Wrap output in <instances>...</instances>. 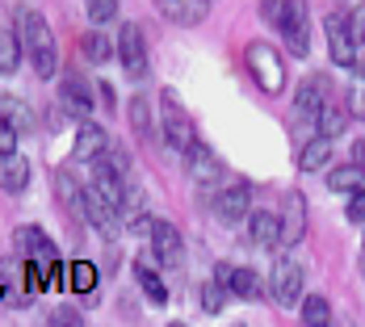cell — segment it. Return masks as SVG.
<instances>
[{"instance_id": "cell-1", "label": "cell", "mask_w": 365, "mask_h": 327, "mask_svg": "<svg viewBox=\"0 0 365 327\" xmlns=\"http://www.w3.org/2000/svg\"><path fill=\"white\" fill-rule=\"evenodd\" d=\"M260 17L286 38L290 55L302 59V55L311 51V13H307L302 0H264V4H260Z\"/></svg>"}, {"instance_id": "cell-2", "label": "cell", "mask_w": 365, "mask_h": 327, "mask_svg": "<svg viewBox=\"0 0 365 327\" xmlns=\"http://www.w3.org/2000/svg\"><path fill=\"white\" fill-rule=\"evenodd\" d=\"M21 42H26V55L34 63V76L51 80L55 68H59V51H55V34H51L46 17L34 13V9H21Z\"/></svg>"}, {"instance_id": "cell-3", "label": "cell", "mask_w": 365, "mask_h": 327, "mask_svg": "<svg viewBox=\"0 0 365 327\" xmlns=\"http://www.w3.org/2000/svg\"><path fill=\"white\" fill-rule=\"evenodd\" d=\"M244 59H248V72H252V80L264 93H282V88H286V59H282L277 46H269V42H248Z\"/></svg>"}, {"instance_id": "cell-4", "label": "cell", "mask_w": 365, "mask_h": 327, "mask_svg": "<svg viewBox=\"0 0 365 327\" xmlns=\"http://www.w3.org/2000/svg\"><path fill=\"white\" fill-rule=\"evenodd\" d=\"M160 126H164V143L173 147V151H189V147L197 143V135H193V122H189V113H185L181 97L173 93V88H164L160 93Z\"/></svg>"}, {"instance_id": "cell-5", "label": "cell", "mask_w": 365, "mask_h": 327, "mask_svg": "<svg viewBox=\"0 0 365 327\" xmlns=\"http://www.w3.org/2000/svg\"><path fill=\"white\" fill-rule=\"evenodd\" d=\"M84 222H88L106 244H113V239L122 235V214H118V206H113L110 197H101L93 185L84 189Z\"/></svg>"}, {"instance_id": "cell-6", "label": "cell", "mask_w": 365, "mask_h": 327, "mask_svg": "<svg viewBox=\"0 0 365 327\" xmlns=\"http://www.w3.org/2000/svg\"><path fill=\"white\" fill-rule=\"evenodd\" d=\"M118 59H122L126 80H143L147 76V42H143V30L135 21H126L118 30Z\"/></svg>"}, {"instance_id": "cell-7", "label": "cell", "mask_w": 365, "mask_h": 327, "mask_svg": "<svg viewBox=\"0 0 365 327\" xmlns=\"http://www.w3.org/2000/svg\"><path fill=\"white\" fill-rule=\"evenodd\" d=\"M331 101V76L328 72H311L302 84H298V97H294V109H298V118H319V109Z\"/></svg>"}, {"instance_id": "cell-8", "label": "cell", "mask_w": 365, "mask_h": 327, "mask_svg": "<svg viewBox=\"0 0 365 327\" xmlns=\"http://www.w3.org/2000/svg\"><path fill=\"white\" fill-rule=\"evenodd\" d=\"M307 239V197L290 189L282 197V248H298Z\"/></svg>"}, {"instance_id": "cell-9", "label": "cell", "mask_w": 365, "mask_h": 327, "mask_svg": "<svg viewBox=\"0 0 365 327\" xmlns=\"http://www.w3.org/2000/svg\"><path fill=\"white\" fill-rule=\"evenodd\" d=\"M324 30H328L331 63H340V68H353V63H357V42H353V34H349V17L328 13V17H324Z\"/></svg>"}, {"instance_id": "cell-10", "label": "cell", "mask_w": 365, "mask_h": 327, "mask_svg": "<svg viewBox=\"0 0 365 327\" xmlns=\"http://www.w3.org/2000/svg\"><path fill=\"white\" fill-rule=\"evenodd\" d=\"M269 294L277 306H294L302 298V269L294 260H277L273 264V277H269Z\"/></svg>"}, {"instance_id": "cell-11", "label": "cell", "mask_w": 365, "mask_h": 327, "mask_svg": "<svg viewBox=\"0 0 365 327\" xmlns=\"http://www.w3.org/2000/svg\"><path fill=\"white\" fill-rule=\"evenodd\" d=\"M151 248H155V260H160V264H173V269H177L185 260V239L173 222H160V218L151 222Z\"/></svg>"}, {"instance_id": "cell-12", "label": "cell", "mask_w": 365, "mask_h": 327, "mask_svg": "<svg viewBox=\"0 0 365 327\" xmlns=\"http://www.w3.org/2000/svg\"><path fill=\"white\" fill-rule=\"evenodd\" d=\"M13 248L21 256H30V260H46V264L55 260V244L46 239L42 227H17V231H13Z\"/></svg>"}, {"instance_id": "cell-13", "label": "cell", "mask_w": 365, "mask_h": 327, "mask_svg": "<svg viewBox=\"0 0 365 327\" xmlns=\"http://www.w3.org/2000/svg\"><path fill=\"white\" fill-rule=\"evenodd\" d=\"M155 9H160L173 26H202L210 0H155Z\"/></svg>"}, {"instance_id": "cell-14", "label": "cell", "mask_w": 365, "mask_h": 327, "mask_svg": "<svg viewBox=\"0 0 365 327\" xmlns=\"http://www.w3.org/2000/svg\"><path fill=\"white\" fill-rule=\"evenodd\" d=\"M26 185H30V160L21 151L0 155V189L4 193H26Z\"/></svg>"}, {"instance_id": "cell-15", "label": "cell", "mask_w": 365, "mask_h": 327, "mask_svg": "<svg viewBox=\"0 0 365 327\" xmlns=\"http://www.w3.org/2000/svg\"><path fill=\"white\" fill-rule=\"evenodd\" d=\"M248 239L256 248H277L282 244V214H269V210L248 214Z\"/></svg>"}, {"instance_id": "cell-16", "label": "cell", "mask_w": 365, "mask_h": 327, "mask_svg": "<svg viewBox=\"0 0 365 327\" xmlns=\"http://www.w3.org/2000/svg\"><path fill=\"white\" fill-rule=\"evenodd\" d=\"M0 118H4L17 135L38 130V118H34V109H30V101H21V97H13V93H0Z\"/></svg>"}, {"instance_id": "cell-17", "label": "cell", "mask_w": 365, "mask_h": 327, "mask_svg": "<svg viewBox=\"0 0 365 327\" xmlns=\"http://www.w3.org/2000/svg\"><path fill=\"white\" fill-rule=\"evenodd\" d=\"M248 185H227L222 193H215V214L222 222H240V218L248 214Z\"/></svg>"}, {"instance_id": "cell-18", "label": "cell", "mask_w": 365, "mask_h": 327, "mask_svg": "<svg viewBox=\"0 0 365 327\" xmlns=\"http://www.w3.org/2000/svg\"><path fill=\"white\" fill-rule=\"evenodd\" d=\"M185 168H189V177L197 185H215L219 181V160H215V151L202 143H193L185 151Z\"/></svg>"}, {"instance_id": "cell-19", "label": "cell", "mask_w": 365, "mask_h": 327, "mask_svg": "<svg viewBox=\"0 0 365 327\" xmlns=\"http://www.w3.org/2000/svg\"><path fill=\"white\" fill-rule=\"evenodd\" d=\"M215 277H222V281H227V290L235 294V298H244V302L260 298V277H256L252 269H231V264H219V269H215Z\"/></svg>"}, {"instance_id": "cell-20", "label": "cell", "mask_w": 365, "mask_h": 327, "mask_svg": "<svg viewBox=\"0 0 365 327\" xmlns=\"http://www.w3.org/2000/svg\"><path fill=\"white\" fill-rule=\"evenodd\" d=\"M106 147H110L106 126H97V122H80V130H76V160H88V164H93Z\"/></svg>"}, {"instance_id": "cell-21", "label": "cell", "mask_w": 365, "mask_h": 327, "mask_svg": "<svg viewBox=\"0 0 365 327\" xmlns=\"http://www.w3.org/2000/svg\"><path fill=\"white\" fill-rule=\"evenodd\" d=\"M328 160H331V139L328 135H315V139H307V143L298 147V168H302V172H319Z\"/></svg>"}, {"instance_id": "cell-22", "label": "cell", "mask_w": 365, "mask_h": 327, "mask_svg": "<svg viewBox=\"0 0 365 327\" xmlns=\"http://www.w3.org/2000/svg\"><path fill=\"white\" fill-rule=\"evenodd\" d=\"M26 59V42L13 30H0V76H13Z\"/></svg>"}, {"instance_id": "cell-23", "label": "cell", "mask_w": 365, "mask_h": 327, "mask_svg": "<svg viewBox=\"0 0 365 327\" xmlns=\"http://www.w3.org/2000/svg\"><path fill=\"white\" fill-rule=\"evenodd\" d=\"M63 101H68L72 113H80V118L93 113V88H88V80H80V72L63 80Z\"/></svg>"}, {"instance_id": "cell-24", "label": "cell", "mask_w": 365, "mask_h": 327, "mask_svg": "<svg viewBox=\"0 0 365 327\" xmlns=\"http://www.w3.org/2000/svg\"><path fill=\"white\" fill-rule=\"evenodd\" d=\"M55 189H59V202H63L76 218H84V189H80V181H76L68 168L55 172Z\"/></svg>"}, {"instance_id": "cell-25", "label": "cell", "mask_w": 365, "mask_h": 327, "mask_svg": "<svg viewBox=\"0 0 365 327\" xmlns=\"http://www.w3.org/2000/svg\"><path fill=\"white\" fill-rule=\"evenodd\" d=\"M349 118H353V113H349V105H324L319 109V118H315V122H319V135H328V139H340V135H344V130H349Z\"/></svg>"}, {"instance_id": "cell-26", "label": "cell", "mask_w": 365, "mask_h": 327, "mask_svg": "<svg viewBox=\"0 0 365 327\" xmlns=\"http://www.w3.org/2000/svg\"><path fill=\"white\" fill-rule=\"evenodd\" d=\"M365 185V168L361 164H340V168H331L328 172V189L331 193H353V189H361Z\"/></svg>"}, {"instance_id": "cell-27", "label": "cell", "mask_w": 365, "mask_h": 327, "mask_svg": "<svg viewBox=\"0 0 365 327\" xmlns=\"http://www.w3.org/2000/svg\"><path fill=\"white\" fill-rule=\"evenodd\" d=\"M113 51H118V42H110L106 34H84L80 38V55L88 59V63H106V59H113Z\"/></svg>"}, {"instance_id": "cell-28", "label": "cell", "mask_w": 365, "mask_h": 327, "mask_svg": "<svg viewBox=\"0 0 365 327\" xmlns=\"http://www.w3.org/2000/svg\"><path fill=\"white\" fill-rule=\"evenodd\" d=\"M126 118H130V130H135V139H151V105H147V97H130V105H126Z\"/></svg>"}, {"instance_id": "cell-29", "label": "cell", "mask_w": 365, "mask_h": 327, "mask_svg": "<svg viewBox=\"0 0 365 327\" xmlns=\"http://www.w3.org/2000/svg\"><path fill=\"white\" fill-rule=\"evenodd\" d=\"M135 277H139V290H143L147 298L155 302V306H164V302H168V290H164V281L155 277V269H147V260H139V264H135Z\"/></svg>"}, {"instance_id": "cell-30", "label": "cell", "mask_w": 365, "mask_h": 327, "mask_svg": "<svg viewBox=\"0 0 365 327\" xmlns=\"http://www.w3.org/2000/svg\"><path fill=\"white\" fill-rule=\"evenodd\" d=\"M307 327H328L331 323V306L328 298H319V294H311V298H302V315H298Z\"/></svg>"}, {"instance_id": "cell-31", "label": "cell", "mask_w": 365, "mask_h": 327, "mask_svg": "<svg viewBox=\"0 0 365 327\" xmlns=\"http://www.w3.org/2000/svg\"><path fill=\"white\" fill-rule=\"evenodd\" d=\"M68 286H72L76 294H93L97 290V264H88V260H76L72 269H68Z\"/></svg>"}, {"instance_id": "cell-32", "label": "cell", "mask_w": 365, "mask_h": 327, "mask_svg": "<svg viewBox=\"0 0 365 327\" xmlns=\"http://www.w3.org/2000/svg\"><path fill=\"white\" fill-rule=\"evenodd\" d=\"M227 281H215V277H210V281H206V286H202V311H206V315H219L222 306H227Z\"/></svg>"}, {"instance_id": "cell-33", "label": "cell", "mask_w": 365, "mask_h": 327, "mask_svg": "<svg viewBox=\"0 0 365 327\" xmlns=\"http://www.w3.org/2000/svg\"><path fill=\"white\" fill-rule=\"evenodd\" d=\"M118 17V0H88V21H97V26H106Z\"/></svg>"}, {"instance_id": "cell-34", "label": "cell", "mask_w": 365, "mask_h": 327, "mask_svg": "<svg viewBox=\"0 0 365 327\" xmlns=\"http://www.w3.org/2000/svg\"><path fill=\"white\" fill-rule=\"evenodd\" d=\"M344 214H349V222H361V227H365V189H353V193H349Z\"/></svg>"}, {"instance_id": "cell-35", "label": "cell", "mask_w": 365, "mask_h": 327, "mask_svg": "<svg viewBox=\"0 0 365 327\" xmlns=\"http://www.w3.org/2000/svg\"><path fill=\"white\" fill-rule=\"evenodd\" d=\"M349 34H353L357 46H365V4H357V9L349 13Z\"/></svg>"}, {"instance_id": "cell-36", "label": "cell", "mask_w": 365, "mask_h": 327, "mask_svg": "<svg viewBox=\"0 0 365 327\" xmlns=\"http://www.w3.org/2000/svg\"><path fill=\"white\" fill-rule=\"evenodd\" d=\"M17 139H21V135H17V130H13V126H9V122L0 118V155H9V151H17Z\"/></svg>"}, {"instance_id": "cell-37", "label": "cell", "mask_w": 365, "mask_h": 327, "mask_svg": "<svg viewBox=\"0 0 365 327\" xmlns=\"http://www.w3.org/2000/svg\"><path fill=\"white\" fill-rule=\"evenodd\" d=\"M349 113H353V118H365V88H357V93L349 97Z\"/></svg>"}, {"instance_id": "cell-38", "label": "cell", "mask_w": 365, "mask_h": 327, "mask_svg": "<svg viewBox=\"0 0 365 327\" xmlns=\"http://www.w3.org/2000/svg\"><path fill=\"white\" fill-rule=\"evenodd\" d=\"M55 323H80V315L76 311H55Z\"/></svg>"}, {"instance_id": "cell-39", "label": "cell", "mask_w": 365, "mask_h": 327, "mask_svg": "<svg viewBox=\"0 0 365 327\" xmlns=\"http://www.w3.org/2000/svg\"><path fill=\"white\" fill-rule=\"evenodd\" d=\"M353 164H361V168H365V139L353 143Z\"/></svg>"}, {"instance_id": "cell-40", "label": "cell", "mask_w": 365, "mask_h": 327, "mask_svg": "<svg viewBox=\"0 0 365 327\" xmlns=\"http://www.w3.org/2000/svg\"><path fill=\"white\" fill-rule=\"evenodd\" d=\"M361 277H365V252H361Z\"/></svg>"}]
</instances>
